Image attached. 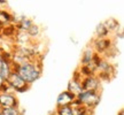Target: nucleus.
I'll use <instances>...</instances> for the list:
<instances>
[{
	"label": "nucleus",
	"instance_id": "27",
	"mask_svg": "<svg viewBox=\"0 0 124 115\" xmlns=\"http://www.w3.org/2000/svg\"><path fill=\"white\" fill-rule=\"evenodd\" d=\"M1 9H2V8H1V7H0V10H1Z\"/></svg>",
	"mask_w": 124,
	"mask_h": 115
},
{
	"label": "nucleus",
	"instance_id": "9",
	"mask_svg": "<svg viewBox=\"0 0 124 115\" xmlns=\"http://www.w3.org/2000/svg\"><path fill=\"white\" fill-rule=\"evenodd\" d=\"M80 81H82V76L79 75V73H78V71H76L75 76H72V78H71V80L69 81V83H68L67 91H69L70 93L75 94V96H77L78 93H80L82 91H83V88H82V83H80Z\"/></svg>",
	"mask_w": 124,
	"mask_h": 115
},
{
	"label": "nucleus",
	"instance_id": "5",
	"mask_svg": "<svg viewBox=\"0 0 124 115\" xmlns=\"http://www.w3.org/2000/svg\"><path fill=\"white\" fill-rule=\"evenodd\" d=\"M0 106H1V108L20 107L16 94L14 92H0Z\"/></svg>",
	"mask_w": 124,
	"mask_h": 115
},
{
	"label": "nucleus",
	"instance_id": "19",
	"mask_svg": "<svg viewBox=\"0 0 124 115\" xmlns=\"http://www.w3.org/2000/svg\"><path fill=\"white\" fill-rule=\"evenodd\" d=\"M55 113H56V115H74V113H72V106L56 107Z\"/></svg>",
	"mask_w": 124,
	"mask_h": 115
},
{
	"label": "nucleus",
	"instance_id": "11",
	"mask_svg": "<svg viewBox=\"0 0 124 115\" xmlns=\"http://www.w3.org/2000/svg\"><path fill=\"white\" fill-rule=\"evenodd\" d=\"M95 54L97 53L94 52V49H93L91 46H87V47L83 51V53H82V58H80L82 66H87L90 62L93 60V58H94Z\"/></svg>",
	"mask_w": 124,
	"mask_h": 115
},
{
	"label": "nucleus",
	"instance_id": "24",
	"mask_svg": "<svg viewBox=\"0 0 124 115\" xmlns=\"http://www.w3.org/2000/svg\"><path fill=\"white\" fill-rule=\"evenodd\" d=\"M7 4H8V1H6V0H0V7H1V8H4L5 6H7Z\"/></svg>",
	"mask_w": 124,
	"mask_h": 115
},
{
	"label": "nucleus",
	"instance_id": "25",
	"mask_svg": "<svg viewBox=\"0 0 124 115\" xmlns=\"http://www.w3.org/2000/svg\"><path fill=\"white\" fill-rule=\"evenodd\" d=\"M117 115H124V112H123V109H121L120 112H118V114Z\"/></svg>",
	"mask_w": 124,
	"mask_h": 115
},
{
	"label": "nucleus",
	"instance_id": "13",
	"mask_svg": "<svg viewBox=\"0 0 124 115\" xmlns=\"http://www.w3.org/2000/svg\"><path fill=\"white\" fill-rule=\"evenodd\" d=\"M32 24H33V21H32L31 18L25 17V18H23L21 22H18L17 24H15V29H16L17 32H27Z\"/></svg>",
	"mask_w": 124,
	"mask_h": 115
},
{
	"label": "nucleus",
	"instance_id": "17",
	"mask_svg": "<svg viewBox=\"0 0 124 115\" xmlns=\"http://www.w3.org/2000/svg\"><path fill=\"white\" fill-rule=\"evenodd\" d=\"M40 32H41V30H40V27L38 25V24H32L30 28H29V30L27 31V35L31 38H33V39H36V38H38L40 36Z\"/></svg>",
	"mask_w": 124,
	"mask_h": 115
},
{
	"label": "nucleus",
	"instance_id": "8",
	"mask_svg": "<svg viewBox=\"0 0 124 115\" xmlns=\"http://www.w3.org/2000/svg\"><path fill=\"white\" fill-rule=\"evenodd\" d=\"M10 58H12V53H7L6 51H4V60H2L1 66H0V76L5 81L8 78V76L14 70L13 63L10 61Z\"/></svg>",
	"mask_w": 124,
	"mask_h": 115
},
{
	"label": "nucleus",
	"instance_id": "12",
	"mask_svg": "<svg viewBox=\"0 0 124 115\" xmlns=\"http://www.w3.org/2000/svg\"><path fill=\"white\" fill-rule=\"evenodd\" d=\"M12 21H13V14L5 8L1 9L0 10V29L7 27V25H10Z\"/></svg>",
	"mask_w": 124,
	"mask_h": 115
},
{
	"label": "nucleus",
	"instance_id": "14",
	"mask_svg": "<svg viewBox=\"0 0 124 115\" xmlns=\"http://www.w3.org/2000/svg\"><path fill=\"white\" fill-rule=\"evenodd\" d=\"M94 33L97 36V38H108L109 36V31L107 30V28L105 27L103 22L101 23H98L97 27H95V30H94Z\"/></svg>",
	"mask_w": 124,
	"mask_h": 115
},
{
	"label": "nucleus",
	"instance_id": "4",
	"mask_svg": "<svg viewBox=\"0 0 124 115\" xmlns=\"http://www.w3.org/2000/svg\"><path fill=\"white\" fill-rule=\"evenodd\" d=\"M115 74V68L113 67L110 62L101 58V60L98 63V69H97V76L100 81H109L110 77H113Z\"/></svg>",
	"mask_w": 124,
	"mask_h": 115
},
{
	"label": "nucleus",
	"instance_id": "15",
	"mask_svg": "<svg viewBox=\"0 0 124 115\" xmlns=\"http://www.w3.org/2000/svg\"><path fill=\"white\" fill-rule=\"evenodd\" d=\"M15 38H16V43L18 44V46H25V45L31 44V39L27 35V32H17L15 35Z\"/></svg>",
	"mask_w": 124,
	"mask_h": 115
},
{
	"label": "nucleus",
	"instance_id": "18",
	"mask_svg": "<svg viewBox=\"0 0 124 115\" xmlns=\"http://www.w3.org/2000/svg\"><path fill=\"white\" fill-rule=\"evenodd\" d=\"M1 32H2L6 37H14V36L17 33V31H16V29H15V25H14V24L4 27L2 29H1Z\"/></svg>",
	"mask_w": 124,
	"mask_h": 115
},
{
	"label": "nucleus",
	"instance_id": "22",
	"mask_svg": "<svg viewBox=\"0 0 124 115\" xmlns=\"http://www.w3.org/2000/svg\"><path fill=\"white\" fill-rule=\"evenodd\" d=\"M5 83H6V81H5L4 78L0 76V92H1V89H2V86L5 85Z\"/></svg>",
	"mask_w": 124,
	"mask_h": 115
},
{
	"label": "nucleus",
	"instance_id": "3",
	"mask_svg": "<svg viewBox=\"0 0 124 115\" xmlns=\"http://www.w3.org/2000/svg\"><path fill=\"white\" fill-rule=\"evenodd\" d=\"M6 84L9 86V89L12 90V92L16 93H24L29 90V85L24 82L21 76L18 75L16 71H12V74L8 76V78L6 80Z\"/></svg>",
	"mask_w": 124,
	"mask_h": 115
},
{
	"label": "nucleus",
	"instance_id": "21",
	"mask_svg": "<svg viewBox=\"0 0 124 115\" xmlns=\"http://www.w3.org/2000/svg\"><path fill=\"white\" fill-rule=\"evenodd\" d=\"M90 109H87L84 106H76L72 107V113L74 115H90Z\"/></svg>",
	"mask_w": 124,
	"mask_h": 115
},
{
	"label": "nucleus",
	"instance_id": "7",
	"mask_svg": "<svg viewBox=\"0 0 124 115\" xmlns=\"http://www.w3.org/2000/svg\"><path fill=\"white\" fill-rule=\"evenodd\" d=\"M91 47L94 49V52L97 54L102 55L111 47V40L109 38H95L92 41Z\"/></svg>",
	"mask_w": 124,
	"mask_h": 115
},
{
	"label": "nucleus",
	"instance_id": "1",
	"mask_svg": "<svg viewBox=\"0 0 124 115\" xmlns=\"http://www.w3.org/2000/svg\"><path fill=\"white\" fill-rule=\"evenodd\" d=\"M14 71H16L24 80V82L30 86L31 84H33L35 82L39 80L40 76H41V73H43L41 61L38 59L28 60L27 62L22 63L21 66L14 67Z\"/></svg>",
	"mask_w": 124,
	"mask_h": 115
},
{
	"label": "nucleus",
	"instance_id": "20",
	"mask_svg": "<svg viewBox=\"0 0 124 115\" xmlns=\"http://www.w3.org/2000/svg\"><path fill=\"white\" fill-rule=\"evenodd\" d=\"M0 113H1V115H22V112L20 109V107H16V108H2Z\"/></svg>",
	"mask_w": 124,
	"mask_h": 115
},
{
	"label": "nucleus",
	"instance_id": "28",
	"mask_svg": "<svg viewBox=\"0 0 124 115\" xmlns=\"http://www.w3.org/2000/svg\"><path fill=\"white\" fill-rule=\"evenodd\" d=\"M0 115H1V113H0Z\"/></svg>",
	"mask_w": 124,
	"mask_h": 115
},
{
	"label": "nucleus",
	"instance_id": "23",
	"mask_svg": "<svg viewBox=\"0 0 124 115\" xmlns=\"http://www.w3.org/2000/svg\"><path fill=\"white\" fill-rule=\"evenodd\" d=\"M4 60V49L0 47V66H1V62Z\"/></svg>",
	"mask_w": 124,
	"mask_h": 115
},
{
	"label": "nucleus",
	"instance_id": "2",
	"mask_svg": "<svg viewBox=\"0 0 124 115\" xmlns=\"http://www.w3.org/2000/svg\"><path fill=\"white\" fill-rule=\"evenodd\" d=\"M76 99L79 100L80 104L84 107H86L90 111H93L95 107L100 104L101 100V96L99 92H94V91H82L76 96Z\"/></svg>",
	"mask_w": 124,
	"mask_h": 115
},
{
	"label": "nucleus",
	"instance_id": "16",
	"mask_svg": "<svg viewBox=\"0 0 124 115\" xmlns=\"http://www.w3.org/2000/svg\"><path fill=\"white\" fill-rule=\"evenodd\" d=\"M103 24H105V27L107 28V30L109 31V32L117 31L118 28H120V23H118V21L115 20V18H108V20H106V21L103 22Z\"/></svg>",
	"mask_w": 124,
	"mask_h": 115
},
{
	"label": "nucleus",
	"instance_id": "6",
	"mask_svg": "<svg viewBox=\"0 0 124 115\" xmlns=\"http://www.w3.org/2000/svg\"><path fill=\"white\" fill-rule=\"evenodd\" d=\"M82 88L84 91H94V92H99L101 90V81L95 75L87 76V77H83L82 81Z\"/></svg>",
	"mask_w": 124,
	"mask_h": 115
},
{
	"label": "nucleus",
	"instance_id": "10",
	"mask_svg": "<svg viewBox=\"0 0 124 115\" xmlns=\"http://www.w3.org/2000/svg\"><path fill=\"white\" fill-rule=\"evenodd\" d=\"M76 99V96L70 93L69 91H63L56 98V107H63V106H71L74 100Z\"/></svg>",
	"mask_w": 124,
	"mask_h": 115
},
{
	"label": "nucleus",
	"instance_id": "26",
	"mask_svg": "<svg viewBox=\"0 0 124 115\" xmlns=\"http://www.w3.org/2000/svg\"><path fill=\"white\" fill-rule=\"evenodd\" d=\"M1 109H2V108H1V106H0V112H1Z\"/></svg>",
	"mask_w": 124,
	"mask_h": 115
}]
</instances>
